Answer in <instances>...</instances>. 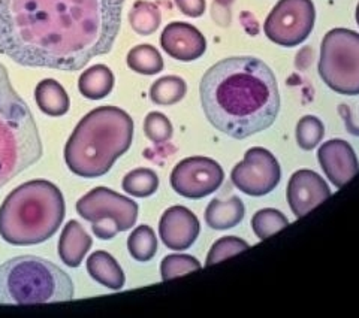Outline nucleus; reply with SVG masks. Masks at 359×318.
<instances>
[{
    "label": "nucleus",
    "instance_id": "obj_1",
    "mask_svg": "<svg viewBox=\"0 0 359 318\" xmlns=\"http://www.w3.org/2000/svg\"><path fill=\"white\" fill-rule=\"evenodd\" d=\"M125 0H0V54L27 67L80 71L108 54Z\"/></svg>",
    "mask_w": 359,
    "mask_h": 318
},
{
    "label": "nucleus",
    "instance_id": "obj_2",
    "mask_svg": "<svg viewBox=\"0 0 359 318\" xmlns=\"http://www.w3.org/2000/svg\"><path fill=\"white\" fill-rule=\"evenodd\" d=\"M199 93L207 120L235 139L269 129L280 111L276 75L256 57H228L212 64L201 79Z\"/></svg>",
    "mask_w": 359,
    "mask_h": 318
},
{
    "label": "nucleus",
    "instance_id": "obj_3",
    "mask_svg": "<svg viewBox=\"0 0 359 318\" xmlns=\"http://www.w3.org/2000/svg\"><path fill=\"white\" fill-rule=\"evenodd\" d=\"M132 139L129 113L117 106H99L76 124L65 146V162L78 177H104L130 148Z\"/></svg>",
    "mask_w": 359,
    "mask_h": 318
},
{
    "label": "nucleus",
    "instance_id": "obj_4",
    "mask_svg": "<svg viewBox=\"0 0 359 318\" xmlns=\"http://www.w3.org/2000/svg\"><path fill=\"white\" fill-rule=\"evenodd\" d=\"M66 214L57 186L33 179L9 193L0 207V236L17 247L45 242L59 230Z\"/></svg>",
    "mask_w": 359,
    "mask_h": 318
},
{
    "label": "nucleus",
    "instance_id": "obj_5",
    "mask_svg": "<svg viewBox=\"0 0 359 318\" xmlns=\"http://www.w3.org/2000/svg\"><path fill=\"white\" fill-rule=\"evenodd\" d=\"M42 157V142L36 121L25 100L9 81L0 63V188L36 165Z\"/></svg>",
    "mask_w": 359,
    "mask_h": 318
},
{
    "label": "nucleus",
    "instance_id": "obj_6",
    "mask_svg": "<svg viewBox=\"0 0 359 318\" xmlns=\"http://www.w3.org/2000/svg\"><path fill=\"white\" fill-rule=\"evenodd\" d=\"M74 281L57 265L38 256H20L0 265V303L32 305L72 300Z\"/></svg>",
    "mask_w": 359,
    "mask_h": 318
},
{
    "label": "nucleus",
    "instance_id": "obj_7",
    "mask_svg": "<svg viewBox=\"0 0 359 318\" xmlns=\"http://www.w3.org/2000/svg\"><path fill=\"white\" fill-rule=\"evenodd\" d=\"M319 75L335 93L359 95V33L339 27L323 36Z\"/></svg>",
    "mask_w": 359,
    "mask_h": 318
},
{
    "label": "nucleus",
    "instance_id": "obj_8",
    "mask_svg": "<svg viewBox=\"0 0 359 318\" xmlns=\"http://www.w3.org/2000/svg\"><path fill=\"white\" fill-rule=\"evenodd\" d=\"M314 21L316 9L313 0H278L265 20L264 32L271 42L292 48L310 36Z\"/></svg>",
    "mask_w": 359,
    "mask_h": 318
},
{
    "label": "nucleus",
    "instance_id": "obj_9",
    "mask_svg": "<svg viewBox=\"0 0 359 318\" xmlns=\"http://www.w3.org/2000/svg\"><path fill=\"white\" fill-rule=\"evenodd\" d=\"M138 211L137 202L107 187L90 190L76 202V212L84 220L90 223L104 221L114 224L118 232L132 229L137 223Z\"/></svg>",
    "mask_w": 359,
    "mask_h": 318
},
{
    "label": "nucleus",
    "instance_id": "obj_10",
    "mask_svg": "<svg viewBox=\"0 0 359 318\" xmlns=\"http://www.w3.org/2000/svg\"><path fill=\"white\" fill-rule=\"evenodd\" d=\"M282 179V167L273 153L253 146L243 160L232 169L231 181L245 195L261 198L271 193Z\"/></svg>",
    "mask_w": 359,
    "mask_h": 318
},
{
    "label": "nucleus",
    "instance_id": "obj_11",
    "mask_svg": "<svg viewBox=\"0 0 359 318\" xmlns=\"http://www.w3.org/2000/svg\"><path fill=\"white\" fill-rule=\"evenodd\" d=\"M222 166L210 157H187L171 172V187L186 199H202L223 184Z\"/></svg>",
    "mask_w": 359,
    "mask_h": 318
},
{
    "label": "nucleus",
    "instance_id": "obj_12",
    "mask_svg": "<svg viewBox=\"0 0 359 318\" xmlns=\"http://www.w3.org/2000/svg\"><path fill=\"white\" fill-rule=\"evenodd\" d=\"M331 196V190L318 172L310 169H301L290 177L286 198L295 217H304L307 212L316 208Z\"/></svg>",
    "mask_w": 359,
    "mask_h": 318
},
{
    "label": "nucleus",
    "instance_id": "obj_13",
    "mask_svg": "<svg viewBox=\"0 0 359 318\" xmlns=\"http://www.w3.org/2000/svg\"><path fill=\"white\" fill-rule=\"evenodd\" d=\"M201 224L196 215L186 207L168 208L159 221V235L166 248L184 251L198 240Z\"/></svg>",
    "mask_w": 359,
    "mask_h": 318
},
{
    "label": "nucleus",
    "instance_id": "obj_14",
    "mask_svg": "<svg viewBox=\"0 0 359 318\" xmlns=\"http://www.w3.org/2000/svg\"><path fill=\"white\" fill-rule=\"evenodd\" d=\"M318 160L331 183L341 188L359 172V162L355 150L343 139H331L320 145Z\"/></svg>",
    "mask_w": 359,
    "mask_h": 318
},
{
    "label": "nucleus",
    "instance_id": "obj_15",
    "mask_svg": "<svg viewBox=\"0 0 359 318\" xmlns=\"http://www.w3.org/2000/svg\"><path fill=\"white\" fill-rule=\"evenodd\" d=\"M161 45L168 55L180 62L198 60L207 50L204 35L195 26L183 21L170 22L163 29Z\"/></svg>",
    "mask_w": 359,
    "mask_h": 318
},
{
    "label": "nucleus",
    "instance_id": "obj_16",
    "mask_svg": "<svg viewBox=\"0 0 359 318\" xmlns=\"http://www.w3.org/2000/svg\"><path fill=\"white\" fill-rule=\"evenodd\" d=\"M92 236L84 230V227L76 220L67 223L59 240V256L60 260L69 268H78L92 248Z\"/></svg>",
    "mask_w": 359,
    "mask_h": 318
},
{
    "label": "nucleus",
    "instance_id": "obj_17",
    "mask_svg": "<svg viewBox=\"0 0 359 318\" xmlns=\"http://www.w3.org/2000/svg\"><path fill=\"white\" fill-rule=\"evenodd\" d=\"M87 272L96 282L111 290L123 289L126 282L125 272L117 260L107 251H95L87 258Z\"/></svg>",
    "mask_w": 359,
    "mask_h": 318
},
{
    "label": "nucleus",
    "instance_id": "obj_18",
    "mask_svg": "<svg viewBox=\"0 0 359 318\" xmlns=\"http://www.w3.org/2000/svg\"><path fill=\"white\" fill-rule=\"evenodd\" d=\"M245 214V207L238 196L228 200L212 199L205 209V221L215 230H226L238 226Z\"/></svg>",
    "mask_w": 359,
    "mask_h": 318
},
{
    "label": "nucleus",
    "instance_id": "obj_19",
    "mask_svg": "<svg viewBox=\"0 0 359 318\" xmlns=\"http://www.w3.org/2000/svg\"><path fill=\"white\" fill-rule=\"evenodd\" d=\"M38 108L48 117H62L69 111L71 100L66 90L55 79H42L35 88Z\"/></svg>",
    "mask_w": 359,
    "mask_h": 318
},
{
    "label": "nucleus",
    "instance_id": "obj_20",
    "mask_svg": "<svg viewBox=\"0 0 359 318\" xmlns=\"http://www.w3.org/2000/svg\"><path fill=\"white\" fill-rule=\"evenodd\" d=\"M114 74L105 64H95L88 67L78 79V90L90 100H100L107 97L114 88Z\"/></svg>",
    "mask_w": 359,
    "mask_h": 318
},
{
    "label": "nucleus",
    "instance_id": "obj_21",
    "mask_svg": "<svg viewBox=\"0 0 359 318\" xmlns=\"http://www.w3.org/2000/svg\"><path fill=\"white\" fill-rule=\"evenodd\" d=\"M129 22L135 33H138L141 36H150L159 29L162 22L161 9L153 2L138 0L130 9Z\"/></svg>",
    "mask_w": 359,
    "mask_h": 318
},
{
    "label": "nucleus",
    "instance_id": "obj_22",
    "mask_svg": "<svg viewBox=\"0 0 359 318\" xmlns=\"http://www.w3.org/2000/svg\"><path fill=\"white\" fill-rule=\"evenodd\" d=\"M187 93V85L183 78L168 75L157 79L150 88V99L153 104L161 106H171L178 104Z\"/></svg>",
    "mask_w": 359,
    "mask_h": 318
},
{
    "label": "nucleus",
    "instance_id": "obj_23",
    "mask_svg": "<svg viewBox=\"0 0 359 318\" xmlns=\"http://www.w3.org/2000/svg\"><path fill=\"white\" fill-rule=\"evenodd\" d=\"M128 66L141 75H156L163 69V59L153 45L142 43L128 53Z\"/></svg>",
    "mask_w": 359,
    "mask_h": 318
},
{
    "label": "nucleus",
    "instance_id": "obj_24",
    "mask_svg": "<svg viewBox=\"0 0 359 318\" xmlns=\"http://www.w3.org/2000/svg\"><path fill=\"white\" fill-rule=\"evenodd\" d=\"M121 187L133 198H149L159 188V177L149 167H138L123 178Z\"/></svg>",
    "mask_w": 359,
    "mask_h": 318
},
{
    "label": "nucleus",
    "instance_id": "obj_25",
    "mask_svg": "<svg viewBox=\"0 0 359 318\" xmlns=\"http://www.w3.org/2000/svg\"><path fill=\"white\" fill-rule=\"evenodd\" d=\"M128 249L138 262H149L157 253V237L150 226H138L128 237Z\"/></svg>",
    "mask_w": 359,
    "mask_h": 318
},
{
    "label": "nucleus",
    "instance_id": "obj_26",
    "mask_svg": "<svg viewBox=\"0 0 359 318\" xmlns=\"http://www.w3.org/2000/svg\"><path fill=\"white\" fill-rule=\"evenodd\" d=\"M289 224V220L283 212L273 208H265L257 211L252 219L253 232L259 240H266L274 233L280 232Z\"/></svg>",
    "mask_w": 359,
    "mask_h": 318
},
{
    "label": "nucleus",
    "instance_id": "obj_27",
    "mask_svg": "<svg viewBox=\"0 0 359 318\" xmlns=\"http://www.w3.org/2000/svg\"><path fill=\"white\" fill-rule=\"evenodd\" d=\"M325 127L323 123L314 116L302 117L297 124V142L301 150L311 151L318 146V144L323 139Z\"/></svg>",
    "mask_w": 359,
    "mask_h": 318
},
{
    "label": "nucleus",
    "instance_id": "obj_28",
    "mask_svg": "<svg viewBox=\"0 0 359 318\" xmlns=\"http://www.w3.org/2000/svg\"><path fill=\"white\" fill-rule=\"evenodd\" d=\"M201 269V263L194 256L170 254L161 263V277L163 281H170L182 275L190 274Z\"/></svg>",
    "mask_w": 359,
    "mask_h": 318
},
{
    "label": "nucleus",
    "instance_id": "obj_29",
    "mask_svg": "<svg viewBox=\"0 0 359 318\" xmlns=\"http://www.w3.org/2000/svg\"><path fill=\"white\" fill-rule=\"evenodd\" d=\"M247 248H249V244H247L244 240H241V237L223 236L215 244H212L210 253L207 256L205 266H212V265L222 262V260H226L232 256H237Z\"/></svg>",
    "mask_w": 359,
    "mask_h": 318
},
{
    "label": "nucleus",
    "instance_id": "obj_30",
    "mask_svg": "<svg viewBox=\"0 0 359 318\" xmlns=\"http://www.w3.org/2000/svg\"><path fill=\"white\" fill-rule=\"evenodd\" d=\"M144 133L154 144H163L171 139L172 124L165 113L150 112L144 120Z\"/></svg>",
    "mask_w": 359,
    "mask_h": 318
},
{
    "label": "nucleus",
    "instance_id": "obj_31",
    "mask_svg": "<svg viewBox=\"0 0 359 318\" xmlns=\"http://www.w3.org/2000/svg\"><path fill=\"white\" fill-rule=\"evenodd\" d=\"M235 0H215L211 6V17L220 27H228L232 21L231 6Z\"/></svg>",
    "mask_w": 359,
    "mask_h": 318
},
{
    "label": "nucleus",
    "instance_id": "obj_32",
    "mask_svg": "<svg viewBox=\"0 0 359 318\" xmlns=\"http://www.w3.org/2000/svg\"><path fill=\"white\" fill-rule=\"evenodd\" d=\"M180 13L190 18H198L205 13V0H174Z\"/></svg>",
    "mask_w": 359,
    "mask_h": 318
},
{
    "label": "nucleus",
    "instance_id": "obj_33",
    "mask_svg": "<svg viewBox=\"0 0 359 318\" xmlns=\"http://www.w3.org/2000/svg\"><path fill=\"white\" fill-rule=\"evenodd\" d=\"M355 18H356L358 26H359V4H358V6H356V14H355Z\"/></svg>",
    "mask_w": 359,
    "mask_h": 318
}]
</instances>
